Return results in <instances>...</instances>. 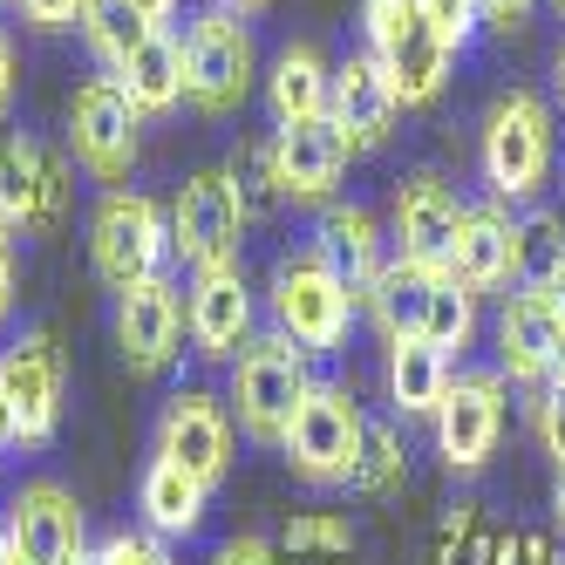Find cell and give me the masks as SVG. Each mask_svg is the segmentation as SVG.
I'll use <instances>...</instances> for the list:
<instances>
[{
	"instance_id": "7c38bea8",
	"label": "cell",
	"mask_w": 565,
	"mask_h": 565,
	"mask_svg": "<svg viewBox=\"0 0 565 565\" xmlns=\"http://www.w3.org/2000/svg\"><path fill=\"white\" fill-rule=\"evenodd\" d=\"M137 130H143V116L130 109V96L109 83V75H96V83L75 89L68 103V150H75V164H83L96 184H124L137 171Z\"/></svg>"
},
{
	"instance_id": "d4e9b609",
	"label": "cell",
	"mask_w": 565,
	"mask_h": 565,
	"mask_svg": "<svg viewBox=\"0 0 565 565\" xmlns=\"http://www.w3.org/2000/svg\"><path fill=\"white\" fill-rule=\"evenodd\" d=\"M109 83L130 96L137 116H171V109L184 103V49H178V34H171V28H157L150 42L109 75Z\"/></svg>"
},
{
	"instance_id": "44dd1931",
	"label": "cell",
	"mask_w": 565,
	"mask_h": 565,
	"mask_svg": "<svg viewBox=\"0 0 565 565\" xmlns=\"http://www.w3.org/2000/svg\"><path fill=\"white\" fill-rule=\"evenodd\" d=\"M457 279L463 294H504L518 287V218L498 205H463V225H457V246H450V266H443Z\"/></svg>"
},
{
	"instance_id": "9c48e42d",
	"label": "cell",
	"mask_w": 565,
	"mask_h": 565,
	"mask_svg": "<svg viewBox=\"0 0 565 565\" xmlns=\"http://www.w3.org/2000/svg\"><path fill=\"white\" fill-rule=\"evenodd\" d=\"M504 423H511V382L498 369H457L450 388H443V402H436V416H429L443 470L477 477L483 463L498 457Z\"/></svg>"
},
{
	"instance_id": "4dcf8cb0",
	"label": "cell",
	"mask_w": 565,
	"mask_h": 565,
	"mask_svg": "<svg viewBox=\"0 0 565 565\" xmlns=\"http://www.w3.org/2000/svg\"><path fill=\"white\" fill-rule=\"evenodd\" d=\"M416 341H429L436 354H450V361H457V354L477 341V294H463L457 279L443 273V279H436V294H429V313H423V334H416Z\"/></svg>"
},
{
	"instance_id": "5bb4252c",
	"label": "cell",
	"mask_w": 565,
	"mask_h": 565,
	"mask_svg": "<svg viewBox=\"0 0 565 565\" xmlns=\"http://www.w3.org/2000/svg\"><path fill=\"white\" fill-rule=\"evenodd\" d=\"M116 348H124L130 375H164L184 354V287L171 273L116 294Z\"/></svg>"
},
{
	"instance_id": "8992f818",
	"label": "cell",
	"mask_w": 565,
	"mask_h": 565,
	"mask_svg": "<svg viewBox=\"0 0 565 565\" xmlns=\"http://www.w3.org/2000/svg\"><path fill=\"white\" fill-rule=\"evenodd\" d=\"M313 388L307 375V354L287 341V334H253L246 354L232 361V423L246 429L253 443H266V450H279V436H287L300 395Z\"/></svg>"
},
{
	"instance_id": "484cf974",
	"label": "cell",
	"mask_w": 565,
	"mask_h": 565,
	"mask_svg": "<svg viewBox=\"0 0 565 565\" xmlns=\"http://www.w3.org/2000/svg\"><path fill=\"white\" fill-rule=\"evenodd\" d=\"M450 354H436L429 341H388V402H395V416L402 423H429L436 416V402L443 388H450Z\"/></svg>"
},
{
	"instance_id": "e0dca14e",
	"label": "cell",
	"mask_w": 565,
	"mask_h": 565,
	"mask_svg": "<svg viewBox=\"0 0 565 565\" xmlns=\"http://www.w3.org/2000/svg\"><path fill=\"white\" fill-rule=\"evenodd\" d=\"M184 334L198 361H238L253 341V287L232 266H198L184 287Z\"/></svg>"
},
{
	"instance_id": "f546056e",
	"label": "cell",
	"mask_w": 565,
	"mask_h": 565,
	"mask_svg": "<svg viewBox=\"0 0 565 565\" xmlns=\"http://www.w3.org/2000/svg\"><path fill=\"white\" fill-rule=\"evenodd\" d=\"M402 483H409V443H402L395 423H375L369 416V436H361V457H354L348 491L354 498H395Z\"/></svg>"
},
{
	"instance_id": "f6af8a7d",
	"label": "cell",
	"mask_w": 565,
	"mask_h": 565,
	"mask_svg": "<svg viewBox=\"0 0 565 565\" xmlns=\"http://www.w3.org/2000/svg\"><path fill=\"white\" fill-rule=\"evenodd\" d=\"M552 532H558V539H565V470H558V477H552Z\"/></svg>"
},
{
	"instance_id": "f1b7e54d",
	"label": "cell",
	"mask_w": 565,
	"mask_h": 565,
	"mask_svg": "<svg viewBox=\"0 0 565 565\" xmlns=\"http://www.w3.org/2000/svg\"><path fill=\"white\" fill-rule=\"evenodd\" d=\"M565 279V212L558 205H524L518 212V287H558Z\"/></svg>"
},
{
	"instance_id": "f35d334b",
	"label": "cell",
	"mask_w": 565,
	"mask_h": 565,
	"mask_svg": "<svg viewBox=\"0 0 565 565\" xmlns=\"http://www.w3.org/2000/svg\"><path fill=\"white\" fill-rule=\"evenodd\" d=\"M212 565H279V545L259 539V532H238V539H225L212 552Z\"/></svg>"
},
{
	"instance_id": "74e56055",
	"label": "cell",
	"mask_w": 565,
	"mask_h": 565,
	"mask_svg": "<svg viewBox=\"0 0 565 565\" xmlns=\"http://www.w3.org/2000/svg\"><path fill=\"white\" fill-rule=\"evenodd\" d=\"M498 565H558V539L552 532H504Z\"/></svg>"
},
{
	"instance_id": "7a4b0ae2",
	"label": "cell",
	"mask_w": 565,
	"mask_h": 565,
	"mask_svg": "<svg viewBox=\"0 0 565 565\" xmlns=\"http://www.w3.org/2000/svg\"><path fill=\"white\" fill-rule=\"evenodd\" d=\"M266 300H273V334H287L300 354H334V348L348 341L354 307H361V300L348 294V279L320 259L313 246L279 253Z\"/></svg>"
},
{
	"instance_id": "c3c4849f",
	"label": "cell",
	"mask_w": 565,
	"mask_h": 565,
	"mask_svg": "<svg viewBox=\"0 0 565 565\" xmlns=\"http://www.w3.org/2000/svg\"><path fill=\"white\" fill-rule=\"evenodd\" d=\"M218 8H232V14H259V8H273V0H218Z\"/></svg>"
},
{
	"instance_id": "83f0119b",
	"label": "cell",
	"mask_w": 565,
	"mask_h": 565,
	"mask_svg": "<svg viewBox=\"0 0 565 565\" xmlns=\"http://www.w3.org/2000/svg\"><path fill=\"white\" fill-rule=\"evenodd\" d=\"M75 28H83V42H89V55H96V68L103 75H116V68H124L143 42H150V21L130 8V0H83V21H75Z\"/></svg>"
},
{
	"instance_id": "4316f807",
	"label": "cell",
	"mask_w": 565,
	"mask_h": 565,
	"mask_svg": "<svg viewBox=\"0 0 565 565\" xmlns=\"http://www.w3.org/2000/svg\"><path fill=\"white\" fill-rule=\"evenodd\" d=\"M436 266H409V259H388L382 279L369 294H361V307H369V320L388 334V341H409L423 334V313H429V294H436Z\"/></svg>"
},
{
	"instance_id": "f5cc1de1",
	"label": "cell",
	"mask_w": 565,
	"mask_h": 565,
	"mask_svg": "<svg viewBox=\"0 0 565 565\" xmlns=\"http://www.w3.org/2000/svg\"><path fill=\"white\" fill-rule=\"evenodd\" d=\"M558 14H565V0H558Z\"/></svg>"
},
{
	"instance_id": "681fc988",
	"label": "cell",
	"mask_w": 565,
	"mask_h": 565,
	"mask_svg": "<svg viewBox=\"0 0 565 565\" xmlns=\"http://www.w3.org/2000/svg\"><path fill=\"white\" fill-rule=\"evenodd\" d=\"M552 294V307H558V320H565V279H558V287H545Z\"/></svg>"
},
{
	"instance_id": "f907efd6",
	"label": "cell",
	"mask_w": 565,
	"mask_h": 565,
	"mask_svg": "<svg viewBox=\"0 0 565 565\" xmlns=\"http://www.w3.org/2000/svg\"><path fill=\"white\" fill-rule=\"evenodd\" d=\"M0 565H14V552H8V539H0Z\"/></svg>"
},
{
	"instance_id": "9a60e30c",
	"label": "cell",
	"mask_w": 565,
	"mask_h": 565,
	"mask_svg": "<svg viewBox=\"0 0 565 565\" xmlns=\"http://www.w3.org/2000/svg\"><path fill=\"white\" fill-rule=\"evenodd\" d=\"M68 212V164L21 130H0V225L55 232Z\"/></svg>"
},
{
	"instance_id": "2e32d148",
	"label": "cell",
	"mask_w": 565,
	"mask_h": 565,
	"mask_svg": "<svg viewBox=\"0 0 565 565\" xmlns=\"http://www.w3.org/2000/svg\"><path fill=\"white\" fill-rule=\"evenodd\" d=\"M457 225H463V198L436 171H416V178L395 184V198H388V253L395 259L443 273L450 266V246H457Z\"/></svg>"
},
{
	"instance_id": "cb8c5ba5",
	"label": "cell",
	"mask_w": 565,
	"mask_h": 565,
	"mask_svg": "<svg viewBox=\"0 0 565 565\" xmlns=\"http://www.w3.org/2000/svg\"><path fill=\"white\" fill-rule=\"evenodd\" d=\"M328 89H334V62L320 55L313 42L279 49L266 68V109H273V130L287 124H320L328 116Z\"/></svg>"
},
{
	"instance_id": "d6986e66",
	"label": "cell",
	"mask_w": 565,
	"mask_h": 565,
	"mask_svg": "<svg viewBox=\"0 0 565 565\" xmlns=\"http://www.w3.org/2000/svg\"><path fill=\"white\" fill-rule=\"evenodd\" d=\"M491 348H498L491 369H498L504 382L545 388L552 361H558V348H565V320H558L552 294H539V287L504 294V307H498V320H491Z\"/></svg>"
},
{
	"instance_id": "bcb514c9",
	"label": "cell",
	"mask_w": 565,
	"mask_h": 565,
	"mask_svg": "<svg viewBox=\"0 0 565 565\" xmlns=\"http://www.w3.org/2000/svg\"><path fill=\"white\" fill-rule=\"evenodd\" d=\"M0 450H14V409H8V388H0Z\"/></svg>"
},
{
	"instance_id": "e575fe53",
	"label": "cell",
	"mask_w": 565,
	"mask_h": 565,
	"mask_svg": "<svg viewBox=\"0 0 565 565\" xmlns=\"http://www.w3.org/2000/svg\"><path fill=\"white\" fill-rule=\"evenodd\" d=\"M96 565H178V552L150 532H109L96 545Z\"/></svg>"
},
{
	"instance_id": "4fadbf2b",
	"label": "cell",
	"mask_w": 565,
	"mask_h": 565,
	"mask_svg": "<svg viewBox=\"0 0 565 565\" xmlns=\"http://www.w3.org/2000/svg\"><path fill=\"white\" fill-rule=\"evenodd\" d=\"M232 450H238V423L218 395L205 388H178L164 395V409H157V457H171L184 463L198 483H218L232 477Z\"/></svg>"
},
{
	"instance_id": "ee69618b",
	"label": "cell",
	"mask_w": 565,
	"mask_h": 565,
	"mask_svg": "<svg viewBox=\"0 0 565 565\" xmlns=\"http://www.w3.org/2000/svg\"><path fill=\"white\" fill-rule=\"evenodd\" d=\"M552 109L565 116V42L552 49Z\"/></svg>"
},
{
	"instance_id": "3957f363",
	"label": "cell",
	"mask_w": 565,
	"mask_h": 565,
	"mask_svg": "<svg viewBox=\"0 0 565 565\" xmlns=\"http://www.w3.org/2000/svg\"><path fill=\"white\" fill-rule=\"evenodd\" d=\"M89 266L109 294L171 273V212L143 191H124V184L103 191L89 212Z\"/></svg>"
},
{
	"instance_id": "ffe728a7",
	"label": "cell",
	"mask_w": 565,
	"mask_h": 565,
	"mask_svg": "<svg viewBox=\"0 0 565 565\" xmlns=\"http://www.w3.org/2000/svg\"><path fill=\"white\" fill-rule=\"evenodd\" d=\"M328 124L354 143V150H382L402 124V96L382 75V62L369 49H354L334 62V89H328Z\"/></svg>"
},
{
	"instance_id": "6da1fadb",
	"label": "cell",
	"mask_w": 565,
	"mask_h": 565,
	"mask_svg": "<svg viewBox=\"0 0 565 565\" xmlns=\"http://www.w3.org/2000/svg\"><path fill=\"white\" fill-rule=\"evenodd\" d=\"M558 164V109L539 89H504L483 109L477 130V171L498 205H539Z\"/></svg>"
},
{
	"instance_id": "5b68a950",
	"label": "cell",
	"mask_w": 565,
	"mask_h": 565,
	"mask_svg": "<svg viewBox=\"0 0 565 565\" xmlns=\"http://www.w3.org/2000/svg\"><path fill=\"white\" fill-rule=\"evenodd\" d=\"M361 42H369V55L395 83L402 109H429L450 89L457 55L436 42V28L416 14V0H361Z\"/></svg>"
},
{
	"instance_id": "836d02e7",
	"label": "cell",
	"mask_w": 565,
	"mask_h": 565,
	"mask_svg": "<svg viewBox=\"0 0 565 565\" xmlns=\"http://www.w3.org/2000/svg\"><path fill=\"white\" fill-rule=\"evenodd\" d=\"M416 14L436 28V42L450 49V55H463V49L477 42V28H483V8H477V0H416Z\"/></svg>"
},
{
	"instance_id": "60d3db41",
	"label": "cell",
	"mask_w": 565,
	"mask_h": 565,
	"mask_svg": "<svg viewBox=\"0 0 565 565\" xmlns=\"http://www.w3.org/2000/svg\"><path fill=\"white\" fill-rule=\"evenodd\" d=\"M8 313H14V232L0 225V328H8Z\"/></svg>"
},
{
	"instance_id": "d590c367",
	"label": "cell",
	"mask_w": 565,
	"mask_h": 565,
	"mask_svg": "<svg viewBox=\"0 0 565 565\" xmlns=\"http://www.w3.org/2000/svg\"><path fill=\"white\" fill-rule=\"evenodd\" d=\"M532 436H539V450L565 470V395L532 388Z\"/></svg>"
},
{
	"instance_id": "ab89813d",
	"label": "cell",
	"mask_w": 565,
	"mask_h": 565,
	"mask_svg": "<svg viewBox=\"0 0 565 565\" xmlns=\"http://www.w3.org/2000/svg\"><path fill=\"white\" fill-rule=\"evenodd\" d=\"M477 8H483V28H524V21H532V8H539V0H477Z\"/></svg>"
},
{
	"instance_id": "8d00e7d4",
	"label": "cell",
	"mask_w": 565,
	"mask_h": 565,
	"mask_svg": "<svg viewBox=\"0 0 565 565\" xmlns=\"http://www.w3.org/2000/svg\"><path fill=\"white\" fill-rule=\"evenodd\" d=\"M8 8H14L34 34H62V28L83 21V0H8Z\"/></svg>"
},
{
	"instance_id": "603a6c76",
	"label": "cell",
	"mask_w": 565,
	"mask_h": 565,
	"mask_svg": "<svg viewBox=\"0 0 565 565\" xmlns=\"http://www.w3.org/2000/svg\"><path fill=\"white\" fill-rule=\"evenodd\" d=\"M205 504H212V483H198L184 463H171V457H150L143 463V477H137V532H150V539H191L198 524H205Z\"/></svg>"
},
{
	"instance_id": "b9f144b4",
	"label": "cell",
	"mask_w": 565,
	"mask_h": 565,
	"mask_svg": "<svg viewBox=\"0 0 565 565\" xmlns=\"http://www.w3.org/2000/svg\"><path fill=\"white\" fill-rule=\"evenodd\" d=\"M8 103H14V42L0 28V116H8Z\"/></svg>"
},
{
	"instance_id": "277c9868",
	"label": "cell",
	"mask_w": 565,
	"mask_h": 565,
	"mask_svg": "<svg viewBox=\"0 0 565 565\" xmlns=\"http://www.w3.org/2000/svg\"><path fill=\"white\" fill-rule=\"evenodd\" d=\"M184 103L205 109V116H232L238 103L253 96V75H259V49H253V28L246 14L232 8H198L184 21Z\"/></svg>"
},
{
	"instance_id": "52a82bcc",
	"label": "cell",
	"mask_w": 565,
	"mask_h": 565,
	"mask_svg": "<svg viewBox=\"0 0 565 565\" xmlns=\"http://www.w3.org/2000/svg\"><path fill=\"white\" fill-rule=\"evenodd\" d=\"M361 436H369V416H361V402L341 388V382H313L300 395V409L279 436V457L300 483H348L354 477V457H361Z\"/></svg>"
},
{
	"instance_id": "816d5d0a",
	"label": "cell",
	"mask_w": 565,
	"mask_h": 565,
	"mask_svg": "<svg viewBox=\"0 0 565 565\" xmlns=\"http://www.w3.org/2000/svg\"><path fill=\"white\" fill-rule=\"evenodd\" d=\"M320 565H341V558H320Z\"/></svg>"
},
{
	"instance_id": "8fae6325",
	"label": "cell",
	"mask_w": 565,
	"mask_h": 565,
	"mask_svg": "<svg viewBox=\"0 0 565 565\" xmlns=\"http://www.w3.org/2000/svg\"><path fill=\"white\" fill-rule=\"evenodd\" d=\"M0 388H8V409H14V450H42L62 429V348L49 328H21L8 348H0Z\"/></svg>"
},
{
	"instance_id": "1f68e13d",
	"label": "cell",
	"mask_w": 565,
	"mask_h": 565,
	"mask_svg": "<svg viewBox=\"0 0 565 565\" xmlns=\"http://www.w3.org/2000/svg\"><path fill=\"white\" fill-rule=\"evenodd\" d=\"M498 539H504V532H491L477 504H457L450 518L436 524L429 565H498Z\"/></svg>"
},
{
	"instance_id": "7bdbcfd3",
	"label": "cell",
	"mask_w": 565,
	"mask_h": 565,
	"mask_svg": "<svg viewBox=\"0 0 565 565\" xmlns=\"http://www.w3.org/2000/svg\"><path fill=\"white\" fill-rule=\"evenodd\" d=\"M130 8H137L150 28H164V21H178V8H184V0H130Z\"/></svg>"
},
{
	"instance_id": "30bf717a",
	"label": "cell",
	"mask_w": 565,
	"mask_h": 565,
	"mask_svg": "<svg viewBox=\"0 0 565 565\" xmlns=\"http://www.w3.org/2000/svg\"><path fill=\"white\" fill-rule=\"evenodd\" d=\"M246 191H238L232 171H198L184 178V191L171 198V259L178 266H232L238 246H246Z\"/></svg>"
},
{
	"instance_id": "7402d4cb",
	"label": "cell",
	"mask_w": 565,
	"mask_h": 565,
	"mask_svg": "<svg viewBox=\"0 0 565 565\" xmlns=\"http://www.w3.org/2000/svg\"><path fill=\"white\" fill-rule=\"evenodd\" d=\"M307 246H313L320 259H328V266L348 279V294H354V300L369 294L375 279H382V266L395 259V253H388V232L375 225V212L341 205V198H334V205H320V218H313V238H307Z\"/></svg>"
},
{
	"instance_id": "7dc6e473",
	"label": "cell",
	"mask_w": 565,
	"mask_h": 565,
	"mask_svg": "<svg viewBox=\"0 0 565 565\" xmlns=\"http://www.w3.org/2000/svg\"><path fill=\"white\" fill-rule=\"evenodd\" d=\"M545 388H552V395H565V348H558V361H552V375H545Z\"/></svg>"
},
{
	"instance_id": "ac0fdd59",
	"label": "cell",
	"mask_w": 565,
	"mask_h": 565,
	"mask_svg": "<svg viewBox=\"0 0 565 565\" xmlns=\"http://www.w3.org/2000/svg\"><path fill=\"white\" fill-rule=\"evenodd\" d=\"M348 157L354 143L320 116V124H287L273 130L266 143V171H273V191L294 198V205H334V191L348 178Z\"/></svg>"
},
{
	"instance_id": "ba28073f",
	"label": "cell",
	"mask_w": 565,
	"mask_h": 565,
	"mask_svg": "<svg viewBox=\"0 0 565 565\" xmlns=\"http://www.w3.org/2000/svg\"><path fill=\"white\" fill-rule=\"evenodd\" d=\"M0 539H8L14 565H96L89 552V511L75 504L68 483L28 477L0 504Z\"/></svg>"
},
{
	"instance_id": "d6a6232c",
	"label": "cell",
	"mask_w": 565,
	"mask_h": 565,
	"mask_svg": "<svg viewBox=\"0 0 565 565\" xmlns=\"http://www.w3.org/2000/svg\"><path fill=\"white\" fill-rule=\"evenodd\" d=\"M273 545L294 552V558H307V565H320V558H348V552H354V524L334 518V511H300V518L279 524Z\"/></svg>"
}]
</instances>
